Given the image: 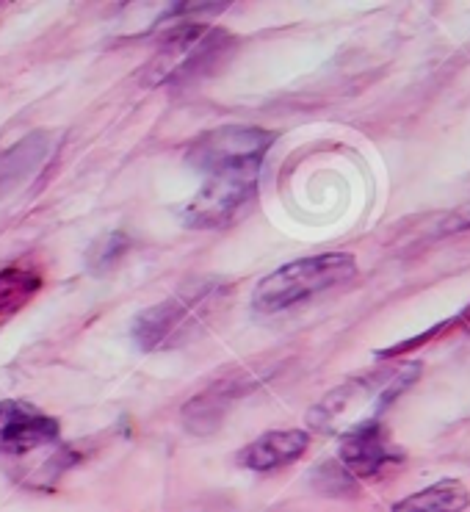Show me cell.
<instances>
[{
    "mask_svg": "<svg viewBox=\"0 0 470 512\" xmlns=\"http://www.w3.org/2000/svg\"><path fill=\"white\" fill-rule=\"evenodd\" d=\"M415 374L418 369L371 371L343 382L318 402L316 410L310 413V427L346 435L357 427L374 424L379 413L415 380Z\"/></svg>",
    "mask_w": 470,
    "mask_h": 512,
    "instance_id": "cell-1",
    "label": "cell"
},
{
    "mask_svg": "<svg viewBox=\"0 0 470 512\" xmlns=\"http://www.w3.org/2000/svg\"><path fill=\"white\" fill-rule=\"evenodd\" d=\"M357 274V261L349 252H324L313 258H299L269 272L252 294V305L258 313H280L318 297L329 288L343 286Z\"/></svg>",
    "mask_w": 470,
    "mask_h": 512,
    "instance_id": "cell-2",
    "label": "cell"
},
{
    "mask_svg": "<svg viewBox=\"0 0 470 512\" xmlns=\"http://www.w3.org/2000/svg\"><path fill=\"white\" fill-rule=\"evenodd\" d=\"M227 45V36L222 31H213L208 25H177L172 34L164 36L153 59L144 67V81L153 86L169 84V81H183V78H197L211 64L219 59V53Z\"/></svg>",
    "mask_w": 470,
    "mask_h": 512,
    "instance_id": "cell-3",
    "label": "cell"
},
{
    "mask_svg": "<svg viewBox=\"0 0 470 512\" xmlns=\"http://www.w3.org/2000/svg\"><path fill=\"white\" fill-rule=\"evenodd\" d=\"M258 172V167H244L208 175L202 189L186 205L188 225L200 230H219L244 219L258 200Z\"/></svg>",
    "mask_w": 470,
    "mask_h": 512,
    "instance_id": "cell-4",
    "label": "cell"
},
{
    "mask_svg": "<svg viewBox=\"0 0 470 512\" xmlns=\"http://www.w3.org/2000/svg\"><path fill=\"white\" fill-rule=\"evenodd\" d=\"M277 133L266 128H252V125H224L216 131L197 136L186 150L191 167L202 172H222V169H244L258 167L271 150Z\"/></svg>",
    "mask_w": 470,
    "mask_h": 512,
    "instance_id": "cell-5",
    "label": "cell"
},
{
    "mask_svg": "<svg viewBox=\"0 0 470 512\" xmlns=\"http://www.w3.org/2000/svg\"><path fill=\"white\" fill-rule=\"evenodd\" d=\"M216 291H197V294H177L153 308L141 310L133 324V338L144 352L166 349L180 344L197 324L202 322V313H208L211 299Z\"/></svg>",
    "mask_w": 470,
    "mask_h": 512,
    "instance_id": "cell-6",
    "label": "cell"
},
{
    "mask_svg": "<svg viewBox=\"0 0 470 512\" xmlns=\"http://www.w3.org/2000/svg\"><path fill=\"white\" fill-rule=\"evenodd\" d=\"M61 424L42 407L20 399L0 402V457H25L47 446H56Z\"/></svg>",
    "mask_w": 470,
    "mask_h": 512,
    "instance_id": "cell-7",
    "label": "cell"
},
{
    "mask_svg": "<svg viewBox=\"0 0 470 512\" xmlns=\"http://www.w3.org/2000/svg\"><path fill=\"white\" fill-rule=\"evenodd\" d=\"M343 471L354 479H379L404 460L390 432L379 421L346 432L338 452Z\"/></svg>",
    "mask_w": 470,
    "mask_h": 512,
    "instance_id": "cell-8",
    "label": "cell"
},
{
    "mask_svg": "<svg viewBox=\"0 0 470 512\" xmlns=\"http://www.w3.org/2000/svg\"><path fill=\"white\" fill-rule=\"evenodd\" d=\"M260 377L252 369L230 371L222 380L211 382L205 391H200L186 407H183V421L191 432H213L219 429L230 407L244 399L249 391L258 388Z\"/></svg>",
    "mask_w": 470,
    "mask_h": 512,
    "instance_id": "cell-9",
    "label": "cell"
},
{
    "mask_svg": "<svg viewBox=\"0 0 470 512\" xmlns=\"http://www.w3.org/2000/svg\"><path fill=\"white\" fill-rule=\"evenodd\" d=\"M307 446H310L307 429H271L238 452V465L255 474H271L302 460Z\"/></svg>",
    "mask_w": 470,
    "mask_h": 512,
    "instance_id": "cell-10",
    "label": "cell"
},
{
    "mask_svg": "<svg viewBox=\"0 0 470 512\" xmlns=\"http://www.w3.org/2000/svg\"><path fill=\"white\" fill-rule=\"evenodd\" d=\"M42 286L45 272L34 263H12L0 269V322H9L25 305H31Z\"/></svg>",
    "mask_w": 470,
    "mask_h": 512,
    "instance_id": "cell-11",
    "label": "cell"
},
{
    "mask_svg": "<svg viewBox=\"0 0 470 512\" xmlns=\"http://www.w3.org/2000/svg\"><path fill=\"white\" fill-rule=\"evenodd\" d=\"M470 507V490L459 479H443L412 493L390 512H465Z\"/></svg>",
    "mask_w": 470,
    "mask_h": 512,
    "instance_id": "cell-12",
    "label": "cell"
},
{
    "mask_svg": "<svg viewBox=\"0 0 470 512\" xmlns=\"http://www.w3.org/2000/svg\"><path fill=\"white\" fill-rule=\"evenodd\" d=\"M128 247H130V241L122 230H117V233H108V236H103V239L97 241V244L92 247L89 266H92L97 274L111 272V269L119 263V258L128 252Z\"/></svg>",
    "mask_w": 470,
    "mask_h": 512,
    "instance_id": "cell-13",
    "label": "cell"
},
{
    "mask_svg": "<svg viewBox=\"0 0 470 512\" xmlns=\"http://www.w3.org/2000/svg\"><path fill=\"white\" fill-rule=\"evenodd\" d=\"M462 324H465V327H468V333H470V308L465 310V313H462Z\"/></svg>",
    "mask_w": 470,
    "mask_h": 512,
    "instance_id": "cell-14",
    "label": "cell"
}]
</instances>
